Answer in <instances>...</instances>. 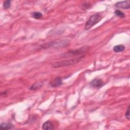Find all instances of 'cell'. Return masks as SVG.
Segmentation results:
<instances>
[{
  "mask_svg": "<svg viewBox=\"0 0 130 130\" xmlns=\"http://www.w3.org/2000/svg\"><path fill=\"white\" fill-rule=\"evenodd\" d=\"M84 57L85 55H81L78 57H74L73 58L55 62L52 64V67L53 68H58L60 67L71 66L80 62L84 58Z\"/></svg>",
  "mask_w": 130,
  "mask_h": 130,
  "instance_id": "cell-1",
  "label": "cell"
},
{
  "mask_svg": "<svg viewBox=\"0 0 130 130\" xmlns=\"http://www.w3.org/2000/svg\"><path fill=\"white\" fill-rule=\"evenodd\" d=\"M102 16L99 14H95L90 16L89 19L85 23L84 28L85 30H88L93 26L99 22L102 19Z\"/></svg>",
  "mask_w": 130,
  "mask_h": 130,
  "instance_id": "cell-2",
  "label": "cell"
},
{
  "mask_svg": "<svg viewBox=\"0 0 130 130\" xmlns=\"http://www.w3.org/2000/svg\"><path fill=\"white\" fill-rule=\"evenodd\" d=\"M88 47L87 46H84L82 48H79L76 50H71L67 52L64 53L61 55V56L63 57H67L68 56H75L79 54H81L85 52H86L88 49Z\"/></svg>",
  "mask_w": 130,
  "mask_h": 130,
  "instance_id": "cell-3",
  "label": "cell"
},
{
  "mask_svg": "<svg viewBox=\"0 0 130 130\" xmlns=\"http://www.w3.org/2000/svg\"><path fill=\"white\" fill-rule=\"evenodd\" d=\"M115 6L118 8L123 9H128L130 8L129 1H124L122 2H119L115 4Z\"/></svg>",
  "mask_w": 130,
  "mask_h": 130,
  "instance_id": "cell-4",
  "label": "cell"
},
{
  "mask_svg": "<svg viewBox=\"0 0 130 130\" xmlns=\"http://www.w3.org/2000/svg\"><path fill=\"white\" fill-rule=\"evenodd\" d=\"M90 84L92 87L95 88H100L103 86L104 83L101 79L96 78L91 82Z\"/></svg>",
  "mask_w": 130,
  "mask_h": 130,
  "instance_id": "cell-5",
  "label": "cell"
},
{
  "mask_svg": "<svg viewBox=\"0 0 130 130\" xmlns=\"http://www.w3.org/2000/svg\"><path fill=\"white\" fill-rule=\"evenodd\" d=\"M62 83V82L61 78L60 77H56L50 82V84L52 87H57L61 85Z\"/></svg>",
  "mask_w": 130,
  "mask_h": 130,
  "instance_id": "cell-6",
  "label": "cell"
},
{
  "mask_svg": "<svg viewBox=\"0 0 130 130\" xmlns=\"http://www.w3.org/2000/svg\"><path fill=\"white\" fill-rule=\"evenodd\" d=\"M42 128L43 129H45V130L53 129H54V126L51 121H47L43 123V124L42 125Z\"/></svg>",
  "mask_w": 130,
  "mask_h": 130,
  "instance_id": "cell-7",
  "label": "cell"
},
{
  "mask_svg": "<svg viewBox=\"0 0 130 130\" xmlns=\"http://www.w3.org/2000/svg\"><path fill=\"white\" fill-rule=\"evenodd\" d=\"M44 82L43 81H39L33 84L30 87V90H36L39 89L44 86Z\"/></svg>",
  "mask_w": 130,
  "mask_h": 130,
  "instance_id": "cell-8",
  "label": "cell"
},
{
  "mask_svg": "<svg viewBox=\"0 0 130 130\" xmlns=\"http://www.w3.org/2000/svg\"><path fill=\"white\" fill-rule=\"evenodd\" d=\"M125 47L123 45H116L113 47V51L115 52H120L124 50Z\"/></svg>",
  "mask_w": 130,
  "mask_h": 130,
  "instance_id": "cell-9",
  "label": "cell"
},
{
  "mask_svg": "<svg viewBox=\"0 0 130 130\" xmlns=\"http://www.w3.org/2000/svg\"><path fill=\"white\" fill-rule=\"evenodd\" d=\"M12 125L9 123H3L0 125V128L2 129H10L12 127Z\"/></svg>",
  "mask_w": 130,
  "mask_h": 130,
  "instance_id": "cell-10",
  "label": "cell"
},
{
  "mask_svg": "<svg viewBox=\"0 0 130 130\" xmlns=\"http://www.w3.org/2000/svg\"><path fill=\"white\" fill-rule=\"evenodd\" d=\"M32 17L37 19H40L42 17V14L39 12H34L32 13Z\"/></svg>",
  "mask_w": 130,
  "mask_h": 130,
  "instance_id": "cell-11",
  "label": "cell"
},
{
  "mask_svg": "<svg viewBox=\"0 0 130 130\" xmlns=\"http://www.w3.org/2000/svg\"><path fill=\"white\" fill-rule=\"evenodd\" d=\"M115 15L117 16H118L119 17H121V18H122V17H124L125 16V14L122 12H121V11L119 10H115Z\"/></svg>",
  "mask_w": 130,
  "mask_h": 130,
  "instance_id": "cell-12",
  "label": "cell"
},
{
  "mask_svg": "<svg viewBox=\"0 0 130 130\" xmlns=\"http://www.w3.org/2000/svg\"><path fill=\"white\" fill-rule=\"evenodd\" d=\"M11 6V1H6L4 2L3 4V7L5 9H8Z\"/></svg>",
  "mask_w": 130,
  "mask_h": 130,
  "instance_id": "cell-13",
  "label": "cell"
},
{
  "mask_svg": "<svg viewBox=\"0 0 130 130\" xmlns=\"http://www.w3.org/2000/svg\"><path fill=\"white\" fill-rule=\"evenodd\" d=\"M125 116L126 118L127 119V120H129V106H128V108H127V111L125 113Z\"/></svg>",
  "mask_w": 130,
  "mask_h": 130,
  "instance_id": "cell-14",
  "label": "cell"
}]
</instances>
